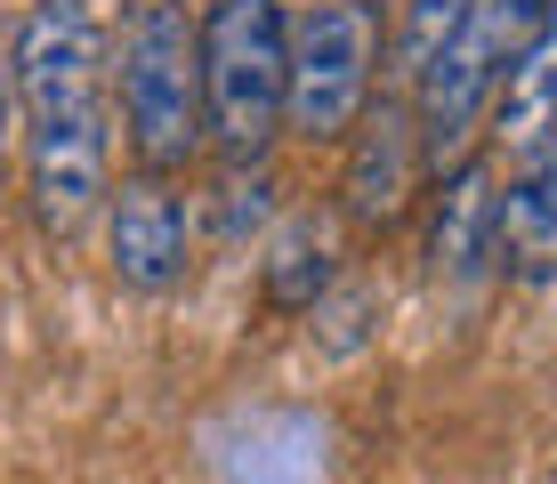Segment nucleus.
Returning a JSON list of instances; mask_svg holds the SVG:
<instances>
[{"mask_svg": "<svg viewBox=\"0 0 557 484\" xmlns=\"http://www.w3.org/2000/svg\"><path fill=\"white\" fill-rule=\"evenodd\" d=\"M469 9H476V0H412V9H405V33H396V82H405V97H412L420 73H429V57L460 33Z\"/></svg>", "mask_w": 557, "mask_h": 484, "instance_id": "obj_13", "label": "nucleus"}, {"mask_svg": "<svg viewBox=\"0 0 557 484\" xmlns=\"http://www.w3.org/2000/svg\"><path fill=\"white\" fill-rule=\"evenodd\" d=\"M106 266L122 290H146V299H162V290L186 283V266H195V210H186V194L170 178H122L106 194Z\"/></svg>", "mask_w": 557, "mask_h": 484, "instance_id": "obj_7", "label": "nucleus"}, {"mask_svg": "<svg viewBox=\"0 0 557 484\" xmlns=\"http://www.w3.org/2000/svg\"><path fill=\"white\" fill-rule=\"evenodd\" d=\"M25 194L49 235H82L113 194V97L25 113Z\"/></svg>", "mask_w": 557, "mask_h": 484, "instance_id": "obj_5", "label": "nucleus"}, {"mask_svg": "<svg viewBox=\"0 0 557 484\" xmlns=\"http://www.w3.org/2000/svg\"><path fill=\"white\" fill-rule=\"evenodd\" d=\"M493 146L509 170H557V9L493 97Z\"/></svg>", "mask_w": 557, "mask_h": 484, "instance_id": "obj_9", "label": "nucleus"}, {"mask_svg": "<svg viewBox=\"0 0 557 484\" xmlns=\"http://www.w3.org/2000/svg\"><path fill=\"white\" fill-rule=\"evenodd\" d=\"M16 73H0V186H9V153H16Z\"/></svg>", "mask_w": 557, "mask_h": 484, "instance_id": "obj_14", "label": "nucleus"}, {"mask_svg": "<svg viewBox=\"0 0 557 484\" xmlns=\"http://www.w3.org/2000/svg\"><path fill=\"white\" fill-rule=\"evenodd\" d=\"M493 250L509 283H557V170H509Z\"/></svg>", "mask_w": 557, "mask_h": 484, "instance_id": "obj_11", "label": "nucleus"}, {"mask_svg": "<svg viewBox=\"0 0 557 484\" xmlns=\"http://www.w3.org/2000/svg\"><path fill=\"white\" fill-rule=\"evenodd\" d=\"M16 73V113H57L82 97H113V33L98 16V0H33L25 25L9 41Z\"/></svg>", "mask_w": 557, "mask_h": 484, "instance_id": "obj_6", "label": "nucleus"}, {"mask_svg": "<svg viewBox=\"0 0 557 484\" xmlns=\"http://www.w3.org/2000/svg\"><path fill=\"white\" fill-rule=\"evenodd\" d=\"M113 122L138 170L178 178L210 153L202 106V16L186 0H122L113 25Z\"/></svg>", "mask_w": 557, "mask_h": 484, "instance_id": "obj_1", "label": "nucleus"}, {"mask_svg": "<svg viewBox=\"0 0 557 484\" xmlns=\"http://www.w3.org/2000/svg\"><path fill=\"white\" fill-rule=\"evenodd\" d=\"M549 9H557V0H476V9L460 16V33L429 57V73L412 82V113H420V146H429L436 170L460 162L469 129L493 113L509 65L525 57L533 33L549 25Z\"/></svg>", "mask_w": 557, "mask_h": 484, "instance_id": "obj_3", "label": "nucleus"}, {"mask_svg": "<svg viewBox=\"0 0 557 484\" xmlns=\"http://www.w3.org/2000/svg\"><path fill=\"white\" fill-rule=\"evenodd\" d=\"M380 57H388V33H380L372 0H315V9L292 16V89H283V129L307 146H339L372 106Z\"/></svg>", "mask_w": 557, "mask_h": 484, "instance_id": "obj_4", "label": "nucleus"}, {"mask_svg": "<svg viewBox=\"0 0 557 484\" xmlns=\"http://www.w3.org/2000/svg\"><path fill=\"white\" fill-rule=\"evenodd\" d=\"M283 89H292V16H283V0H210L202 9L210 153L267 162V146L283 138Z\"/></svg>", "mask_w": 557, "mask_h": 484, "instance_id": "obj_2", "label": "nucleus"}, {"mask_svg": "<svg viewBox=\"0 0 557 484\" xmlns=\"http://www.w3.org/2000/svg\"><path fill=\"white\" fill-rule=\"evenodd\" d=\"M339 283V259L332 243L315 235V226H292V235L275 243V259H267V299L283 307V315H315L323 299H332Z\"/></svg>", "mask_w": 557, "mask_h": 484, "instance_id": "obj_12", "label": "nucleus"}, {"mask_svg": "<svg viewBox=\"0 0 557 484\" xmlns=\"http://www.w3.org/2000/svg\"><path fill=\"white\" fill-rule=\"evenodd\" d=\"M420 170H429V146H420V113L412 97H372L363 122L348 129V162H339V210L380 235L412 210L420 194Z\"/></svg>", "mask_w": 557, "mask_h": 484, "instance_id": "obj_8", "label": "nucleus"}, {"mask_svg": "<svg viewBox=\"0 0 557 484\" xmlns=\"http://www.w3.org/2000/svg\"><path fill=\"white\" fill-rule=\"evenodd\" d=\"M493 219H502L493 170L485 162H453L445 194H436V226H429V266L445 283H469V275H485V266H502V250H493Z\"/></svg>", "mask_w": 557, "mask_h": 484, "instance_id": "obj_10", "label": "nucleus"}]
</instances>
